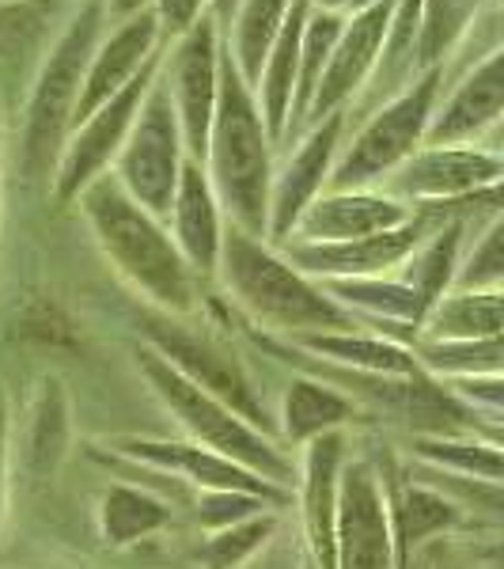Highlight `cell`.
<instances>
[{
  "label": "cell",
  "instance_id": "obj_1",
  "mask_svg": "<svg viewBox=\"0 0 504 569\" xmlns=\"http://www.w3.org/2000/svg\"><path fill=\"white\" fill-rule=\"evenodd\" d=\"M80 206L99 247L114 270L163 316H187L198 305V284L168 228L118 187L114 176H99L80 190Z\"/></svg>",
  "mask_w": 504,
  "mask_h": 569
},
{
  "label": "cell",
  "instance_id": "obj_2",
  "mask_svg": "<svg viewBox=\"0 0 504 569\" xmlns=\"http://www.w3.org/2000/svg\"><path fill=\"white\" fill-rule=\"evenodd\" d=\"M216 273L232 300L254 323H262L273 335H315V330H353L361 327L345 308L323 292V284L304 278L296 266L285 262V254L270 251L265 240L224 228Z\"/></svg>",
  "mask_w": 504,
  "mask_h": 569
},
{
  "label": "cell",
  "instance_id": "obj_3",
  "mask_svg": "<svg viewBox=\"0 0 504 569\" xmlns=\"http://www.w3.org/2000/svg\"><path fill=\"white\" fill-rule=\"evenodd\" d=\"M205 179L220 201V213L232 217L240 232L265 240V209H270V141L251 91L224 66V84L216 88V110L209 126Z\"/></svg>",
  "mask_w": 504,
  "mask_h": 569
},
{
  "label": "cell",
  "instance_id": "obj_4",
  "mask_svg": "<svg viewBox=\"0 0 504 569\" xmlns=\"http://www.w3.org/2000/svg\"><path fill=\"white\" fill-rule=\"evenodd\" d=\"M137 369H141L149 391L160 399V407L182 426L187 440H194V445L209 448V452L246 467V471L281 486V490L296 486V463H292V456L278 440H270L254 426H246L232 407H224V402L213 399L209 391L194 388L187 376H179L160 353H152L149 346L137 350Z\"/></svg>",
  "mask_w": 504,
  "mask_h": 569
},
{
  "label": "cell",
  "instance_id": "obj_5",
  "mask_svg": "<svg viewBox=\"0 0 504 569\" xmlns=\"http://www.w3.org/2000/svg\"><path fill=\"white\" fill-rule=\"evenodd\" d=\"M141 330H144V346H149L152 353H160L179 376H187L194 388L209 391L213 399L224 402V407H232L246 426H254L259 433L278 440V418L265 407L262 388H254L246 365L228 350L224 342H216V338H209V335H198V330L179 323L175 316H163V311L160 316H144Z\"/></svg>",
  "mask_w": 504,
  "mask_h": 569
},
{
  "label": "cell",
  "instance_id": "obj_6",
  "mask_svg": "<svg viewBox=\"0 0 504 569\" xmlns=\"http://www.w3.org/2000/svg\"><path fill=\"white\" fill-rule=\"evenodd\" d=\"M182 171V137L171 107L168 84H155L141 118H133L130 137L118 149V187L130 194L144 213L163 220L171 213V198Z\"/></svg>",
  "mask_w": 504,
  "mask_h": 569
},
{
  "label": "cell",
  "instance_id": "obj_7",
  "mask_svg": "<svg viewBox=\"0 0 504 569\" xmlns=\"http://www.w3.org/2000/svg\"><path fill=\"white\" fill-rule=\"evenodd\" d=\"M433 99H436V77H429L414 91H406L399 103L380 110L364 126V133L353 141V149L330 168L326 187L364 190L369 182H380L391 171H399L417 152V144L425 141L429 118H433Z\"/></svg>",
  "mask_w": 504,
  "mask_h": 569
},
{
  "label": "cell",
  "instance_id": "obj_8",
  "mask_svg": "<svg viewBox=\"0 0 504 569\" xmlns=\"http://www.w3.org/2000/svg\"><path fill=\"white\" fill-rule=\"evenodd\" d=\"M91 39H95V8L84 12V20L72 23V31L50 58V66L42 72V84L31 99L23 133L27 179H46L53 152H58L61 137H65V126H72V107H77L80 96V72H84Z\"/></svg>",
  "mask_w": 504,
  "mask_h": 569
},
{
  "label": "cell",
  "instance_id": "obj_9",
  "mask_svg": "<svg viewBox=\"0 0 504 569\" xmlns=\"http://www.w3.org/2000/svg\"><path fill=\"white\" fill-rule=\"evenodd\" d=\"M334 569H399L387 486L369 460H345L334 520Z\"/></svg>",
  "mask_w": 504,
  "mask_h": 569
},
{
  "label": "cell",
  "instance_id": "obj_10",
  "mask_svg": "<svg viewBox=\"0 0 504 569\" xmlns=\"http://www.w3.org/2000/svg\"><path fill=\"white\" fill-rule=\"evenodd\" d=\"M110 452H114L118 460H130L133 467H144V471L171 475V479L194 486L198 493L201 490H240V493H254V498H265L273 509H285L292 501V490H281V486L259 479L254 471L209 452V448L194 445V440L114 437L110 440Z\"/></svg>",
  "mask_w": 504,
  "mask_h": 569
},
{
  "label": "cell",
  "instance_id": "obj_11",
  "mask_svg": "<svg viewBox=\"0 0 504 569\" xmlns=\"http://www.w3.org/2000/svg\"><path fill=\"white\" fill-rule=\"evenodd\" d=\"M433 232L425 213L410 217L406 224L387 232L361 236L345 243H285V262L296 266L311 281H337V278H383L399 270L414 254V247Z\"/></svg>",
  "mask_w": 504,
  "mask_h": 569
},
{
  "label": "cell",
  "instance_id": "obj_12",
  "mask_svg": "<svg viewBox=\"0 0 504 569\" xmlns=\"http://www.w3.org/2000/svg\"><path fill=\"white\" fill-rule=\"evenodd\" d=\"M149 77H152V66H144L141 77L130 80L114 99H107L88 122H80V133L69 141L65 156H61V168H58V187L53 190H58L61 201L80 198V190L103 176L107 163L118 156L125 137H130V126L137 118V107H141L144 91L152 88Z\"/></svg>",
  "mask_w": 504,
  "mask_h": 569
},
{
  "label": "cell",
  "instance_id": "obj_13",
  "mask_svg": "<svg viewBox=\"0 0 504 569\" xmlns=\"http://www.w3.org/2000/svg\"><path fill=\"white\" fill-rule=\"evenodd\" d=\"M501 182V156L482 149H425L414 152L399 171H391V198L421 201V206H444L466 194H478Z\"/></svg>",
  "mask_w": 504,
  "mask_h": 569
},
{
  "label": "cell",
  "instance_id": "obj_14",
  "mask_svg": "<svg viewBox=\"0 0 504 569\" xmlns=\"http://www.w3.org/2000/svg\"><path fill=\"white\" fill-rule=\"evenodd\" d=\"M350 460V437L323 433L304 445V460L296 467L300 520H304V558L315 569H334V520L342 467Z\"/></svg>",
  "mask_w": 504,
  "mask_h": 569
},
{
  "label": "cell",
  "instance_id": "obj_15",
  "mask_svg": "<svg viewBox=\"0 0 504 569\" xmlns=\"http://www.w3.org/2000/svg\"><path fill=\"white\" fill-rule=\"evenodd\" d=\"M414 217V209L402 206L391 194H372V190H330L319 194L296 220L285 243H345L361 236L387 232Z\"/></svg>",
  "mask_w": 504,
  "mask_h": 569
},
{
  "label": "cell",
  "instance_id": "obj_16",
  "mask_svg": "<svg viewBox=\"0 0 504 569\" xmlns=\"http://www.w3.org/2000/svg\"><path fill=\"white\" fill-rule=\"evenodd\" d=\"M171 243L179 247L182 262L190 266V273L213 278L220 262V243H224V213L220 201L205 179V168L194 160H182L179 187L171 198Z\"/></svg>",
  "mask_w": 504,
  "mask_h": 569
},
{
  "label": "cell",
  "instance_id": "obj_17",
  "mask_svg": "<svg viewBox=\"0 0 504 569\" xmlns=\"http://www.w3.org/2000/svg\"><path fill=\"white\" fill-rule=\"evenodd\" d=\"M337 133H342V118H330L326 126H319L308 137V144L289 160V168L281 171L278 182H270V209H265V240L285 243L296 228V220L304 217V209L323 194L330 179V163L337 152Z\"/></svg>",
  "mask_w": 504,
  "mask_h": 569
},
{
  "label": "cell",
  "instance_id": "obj_18",
  "mask_svg": "<svg viewBox=\"0 0 504 569\" xmlns=\"http://www.w3.org/2000/svg\"><path fill=\"white\" fill-rule=\"evenodd\" d=\"M168 96H175V118L182 149L194 163H205L209 126L216 110V84H213V27L201 23L175 58Z\"/></svg>",
  "mask_w": 504,
  "mask_h": 569
},
{
  "label": "cell",
  "instance_id": "obj_19",
  "mask_svg": "<svg viewBox=\"0 0 504 569\" xmlns=\"http://www.w3.org/2000/svg\"><path fill=\"white\" fill-rule=\"evenodd\" d=\"M289 350L315 365L337 372H361V376H414L421 372L414 365L406 342H395L387 335H375V330H315V335H296L285 338Z\"/></svg>",
  "mask_w": 504,
  "mask_h": 569
},
{
  "label": "cell",
  "instance_id": "obj_20",
  "mask_svg": "<svg viewBox=\"0 0 504 569\" xmlns=\"http://www.w3.org/2000/svg\"><path fill=\"white\" fill-rule=\"evenodd\" d=\"M383 486H387V517H391V536H395L399 566L421 555L429 543H440L447 531L460 528L463 505L447 498L444 490H436L429 479L395 482L383 475Z\"/></svg>",
  "mask_w": 504,
  "mask_h": 569
},
{
  "label": "cell",
  "instance_id": "obj_21",
  "mask_svg": "<svg viewBox=\"0 0 504 569\" xmlns=\"http://www.w3.org/2000/svg\"><path fill=\"white\" fill-rule=\"evenodd\" d=\"M278 440L292 448H304L308 440L323 433H342L350 421L361 418V407L334 383L319 376H292L285 395H281L278 415Z\"/></svg>",
  "mask_w": 504,
  "mask_h": 569
},
{
  "label": "cell",
  "instance_id": "obj_22",
  "mask_svg": "<svg viewBox=\"0 0 504 569\" xmlns=\"http://www.w3.org/2000/svg\"><path fill=\"white\" fill-rule=\"evenodd\" d=\"M152 39H155V20L144 12V16H137V20L125 23L122 31H118L114 39L99 50L95 66H91V72H88V84L80 88L77 107H72V126L88 122V118L95 114L107 99H114L118 91L125 88L122 80L133 77V69L141 66L144 53H149Z\"/></svg>",
  "mask_w": 504,
  "mask_h": 569
},
{
  "label": "cell",
  "instance_id": "obj_23",
  "mask_svg": "<svg viewBox=\"0 0 504 569\" xmlns=\"http://www.w3.org/2000/svg\"><path fill=\"white\" fill-rule=\"evenodd\" d=\"M504 103V84H501V53H490V61L474 72L466 84L455 91L444 114L425 130L429 149H444V144H463L466 137L482 133L490 122H497Z\"/></svg>",
  "mask_w": 504,
  "mask_h": 569
},
{
  "label": "cell",
  "instance_id": "obj_24",
  "mask_svg": "<svg viewBox=\"0 0 504 569\" xmlns=\"http://www.w3.org/2000/svg\"><path fill=\"white\" fill-rule=\"evenodd\" d=\"M501 330H504L501 289L497 292L447 289L425 311L417 338H433V342H482V338H501Z\"/></svg>",
  "mask_w": 504,
  "mask_h": 569
},
{
  "label": "cell",
  "instance_id": "obj_25",
  "mask_svg": "<svg viewBox=\"0 0 504 569\" xmlns=\"http://www.w3.org/2000/svg\"><path fill=\"white\" fill-rule=\"evenodd\" d=\"M171 520H175V512L168 501L130 482L107 486L95 509V525L107 547H133L141 539H152L155 531L171 528Z\"/></svg>",
  "mask_w": 504,
  "mask_h": 569
},
{
  "label": "cell",
  "instance_id": "obj_26",
  "mask_svg": "<svg viewBox=\"0 0 504 569\" xmlns=\"http://www.w3.org/2000/svg\"><path fill=\"white\" fill-rule=\"evenodd\" d=\"M387 12H391L387 0L369 8V12L353 23V31L345 34V42L337 46V53H334V61H330L323 84H319L315 96H311V110H315V118H323V110H334L356 84H361L364 69L372 66L375 46L383 42V34H387V27H391Z\"/></svg>",
  "mask_w": 504,
  "mask_h": 569
},
{
  "label": "cell",
  "instance_id": "obj_27",
  "mask_svg": "<svg viewBox=\"0 0 504 569\" xmlns=\"http://www.w3.org/2000/svg\"><path fill=\"white\" fill-rule=\"evenodd\" d=\"M414 456L429 471L455 475V479L490 482L501 486L504 456L497 437L482 433H436V437H414Z\"/></svg>",
  "mask_w": 504,
  "mask_h": 569
},
{
  "label": "cell",
  "instance_id": "obj_28",
  "mask_svg": "<svg viewBox=\"0 0 504 569\" xmlns=\"http://www.w3.org/2000/svg\"><path fill=\"white\" fill-rule=\"evenodd\" d=\"M463 232H466V220H447V224L433 228V232L414 247V254L399 266L402 270L399 281H406L410 289L417 292V300L425 305V311L452 289L455 266H460Z\"/></svg>",
  "mask_w": 504,
  "mask_h": 569
},
{
  "label": "cell",
  "instance_id": "obj_29",
  "mask_svg": "<svg viewBox=\"0 0 504 569\" xmlns=\"http://www.w3.org/2000/svg\"><path fill=\"white\" fill-rule=\"evenodd\" d=\"M410 353H414V365L429 380H463V376H490L504 369L501 338H482V342H433V338H414Z\"/></svg>",
  "mask_w": 504,
  "mask_h": 569
},
{
  "label": "cell",
  "instance_id": "obj_30",
  "mask_svg": "<svg viewBox=\"0 0 504 569\" xmlns=\"http://www.w3.org/2000/svg\"><path fill=\"white\" fill-rule=\"evenodd\" d=\"M278 509H262L246 520H235L228 528L205 531L198 547V566L201 569H243L259 550H265L273 536H278Z\"/></svg>",
  "mask_w": 504,
  "mask_h": 569
},
{
  "label": "cell",
  "instance_id": "obj_31",
  "mask_svg": "<svg viewBox=\"0 0 504 569\" xmlns=\"http://www.w3.org/2000/svg\"><path fill=\"white\" fill-rule=\"evenodd\" d=\"M69 437V407L65 391L58 380H46L39 391V402L31 410V437H27V463L34 471H53V463L65 456Z\"/></svg>",
  "mask_w": 504,
  "mask_h": 569
},
{
  "label": "cell",
  "instance_id": "obj_32",
  "mask_svg": "<svg viewBox=\"0 0 504 569\" xmlns=\"http://www.w3.org/2000/svg\"><path fill=\"white\" fill-rule=\"evenodd\" d=\"M300 23H304V0L292 4V16L285 20V31L278 39V53H273L270 77H265V126L273 137L289 130V103H292V72L300 61Z\"/></svg>",
  "mask_w": 504,
  "mask_h": 569
},
{
  "label": "cell",
  "instance_id": "obj_33",
  "mask_svg": "<svg viewBox=\"0 0 504 569\" xmlns=\"http://www.w3.org/2000/svg\"><path fill=\"white\" fill-rule=\"evenodd\" d=\"M501 281H504V224H501V217H493L490 228H485L478 236V243H474V251L455 266L452 289L497 292Z\"/></svg>",
  "mask_w": 504,
  "mask_h": 569
},
{
  "label": "cell",
  "instance_id": "obj_34",
  "mask_svg": "<svg viewBox=\"0 0 504 569\" xmlns=\"http://www.w3.org/2000/svg\"><path fill=\"white\" fill-rule=\"evenodd\" d=\"M289 0H251L243 8V20H240V58H243V69H246V80H262V61L270 58V42L278 34V20L285 12Z\"/></svg>",
  "mask_w": 504,
  "mask_h": 569
},
{
  "label": "cell",
  "instance_id": "obj_35",
  "mask_svg": "<svg viewBox=\"0 0 504 569\" xmlns=\"http://www.w3.org/2000/svg\"><path fill=\"white\" fill-rule=\"evenodd\" d=\"M262 509H273V505L265 498H254V493H240V490H201L198 493L201 531L228 528V525H235V520H246Z\"/></svg>",
  "mask_w": 504,
  "mask_h": 569
},
{
  "label": "cell",
  "instance_id": "obj_36",
  "mask_svg": "<svg viewBox=\"0 0 504 569\" xmlns=\"http://www.w3.org/2000/svg\"><path fill=\"white\" fill-rule=\"evenodd\" d=\"M466 12H471V0H433V8H429L425 42H421L425 61H433V58H440V50H447V42L455 39V31H460L466 20Z\"/></svg>",
  "mask_w": 504,
  "mask_h": 569
},
{
  "label": "cell",
  "instance_id": "obj_37",
  "mask_svg": "<svg viewBox=\"0 0 504 569\" xmlns=\"http://www.w3.org/2000/svg\"><path fill=\"white\" fill-rule=\"evenodd\" d=\"M337 34V20L334 16H319L315 27L308 31V66H304V84H300V96H296V114L311 103L319 88V72H323V61L330 58V42Z\"/></svg>",
  "mask_w": 504,
  "mask_h": 569
},
{
  "label": "cell",
  "instance_id": "obj_38",
  "mask_svg": "<svg viewBox=\"0 0 504 569\" xmlns=\"http://www.w3.org/2000/svg\"><path fill=\"white\" fill-rule=\"evenodd\" d=\"M8 433H12V410H8L4 383H0V525L8 512Z\"/></svg>",
  "mask_w": 504,
  "mask_h": 569
},
{
  "label": "cell",
  "instance_id": "obj_39",
  "mask_svg": "<svg viewBox=\"0 0 504 569\" xmlns=\"http://www.w3.org/2000/svg\"><path fill=\"white\" fill-rule=\"evenodd\" d=\"M201 4L205 0H160V20L168 31H187L190 23L198 20V12H201Z\"/></svg>",
  "mask_w": 504,
  "mask_h": 569
},
{
  "label": "cell",
  "instance_id": "obj_40",
  "mask_svg": "<svg viewBox=\"0 0 504 569\" xmlns=\"http://www.w3.org/2000/svg\"><path fill=\"white\" fill-rule=\"evenodd\" d=\"M144 0H110V12L114 16H130V12H141Z\"/></svg>",
  "mask_w": 504,
  "mask_h": 569
},
{
  "label": "cell",
  "instance_id": "obj_41",
  "mask_svg": "<svg viewBox=\"0 0 504 569\" xmlns=\"http://www.w3.org/2000/svg\"><path fill=\"white\" fill-rule=\"evenodd\" d=\"M433 569H482V566H474V562H447V566H440L436 562V547H433Z\"/></svg>",
  "mask_w": 504,
  "mask_h": 569
},
{
  "label": "cell",
  "instance_id": "obj_42",
  "mask_svg": "<svg viewBox=\"0 0 504 569\" xmlns=\"http://www.w3.org/2000/svg\"><path fill=\"white\" fill-rule=\"evenodd\" d=\"M319 4H326V8H342L345 0H319Z\"/></svg>",
  "mask_w": 504,
  "mask_h": 569
},
{
  "label": "cell",
  "instance_id": "obj_43",
  "mask_svg": "<svg viewBox=\"0 0 504 569\" xmlns=\"http://www.w3.org/2000/svg\"><path fill=\"white\" fill-rule=\"evenodd\" d=\"M235 4V0H220V8H224V12H228V8H232Z\"/></svg>",
  "mask_w": 504,
  "mask_h": 569
},
{
  "label": "cell",
  "instance_id": "obj_44",
  "mask_svg": "<svg viewBox=\"0 0 504 569\" xmlns=\"http://www.w3.org/2000/svg\"><path fill=\"white\" fill-rule=\"evenodd\" d=\"M300 569H315V566H311V562H308V558H304V562H300Z\"/></svg>",
  "mask_w": 504,
  "mask_h": 569
},
{
  "label": "cell",
  "instance_id": "obj_45",
  "mask_svg": "<svg viewBox=\"0 0 504 569\" xmlns=\"http://www.w3.org/2000/svg\"><path fill=\"white\" fill-rule=\"evenodd\" d=\"M356 4H372V0H356Z\"/></svg>",
  "mask_w": 504,
  "mask_h": 569
}]
</instances>
